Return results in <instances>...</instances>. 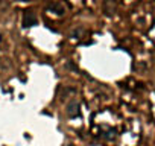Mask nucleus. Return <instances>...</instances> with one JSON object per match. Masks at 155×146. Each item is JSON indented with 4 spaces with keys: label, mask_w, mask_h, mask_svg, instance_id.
Listing matches in <instances>:
<instances>
[{
    "label": "nucleus",
    "mask_w": 155,
    "mask_h": 146,
    "mask_svg": "<svg viewBox=\"0 0 155 146\" xmlns=\"http://www.w3.org/2000/svg\"><path fill=\"white\" fill-rule=\"evenodd\" d=\"M35 23H37L35 15H34L31 11H26V12H25V17H23V25H25V26H32V25H35Z\"/></svg>",
    "instance_id": "f257e3e1"
},
{
    "label": "nucleus",
    "mask_w": 155,
    "mask_h": 146,
    "mask_svg": "<svg viewBox=\"0 0 155 146\" xmlns=\"http://www.w3.org/2000/svg\"><path fill=\"white\" fill-rule=\"evenodd\" d=\"M68 114H70V117H74L79 114V104L73 101L71 105H68Z\"/></svg>",
    "instance_id": "f03ea898"
},
{
    "label": "nucleus",
    "mask_w": 155,
    "mask_h": 146,
    "mask_svg": "<svg viewBox=\"0 0 155 146\" xmlns=\"http://www.w3.org/2000/svg\"><path fill=\"white\" fill-rule=\"evenodd\" d=\"M49 9H52V11H55V14H59V15H61V14H64V9H62L61 6H58L56 3H53V5H50V6H49Z\"/></svg>",
    "instance_id": "7ed1b4c3"
}]
</instances>
